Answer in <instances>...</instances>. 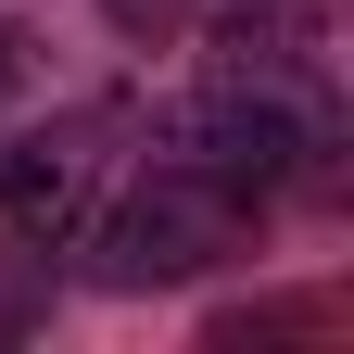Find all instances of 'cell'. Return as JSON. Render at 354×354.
Here are the masks:
<instances>
[{
	"mask_svg": "<svg viewBox=\"0 0 354 354\" xmlns=\"http://www.w3.org/2000/svg\"><path fill=\"white\" fill-rule=\"evenodd\" d=\"M203 13H215V76L329 102V64H317V38H329V0H203Z\"/></svg>",
	"mask_w": 354,
	"mask_h": 354,
	"instance_id": "3957f363",
	"label": "cell"
},
{
	"mask_svg": "<svg viewBox=\"0 0 354 354\" xmlns=\"http://www.w3.org/2000/svg\"><path fill=\"white\" fill-rule=\"evenodd\" d=\"M114 140H127V114H114V102H76V114L26 127V140L0 152V215H13V241H26V253H64L88 215H102Z\"/></svg>",
	"mask_w": 354,
	"mask_h": 354,
	"instance_id": "7a4b0ae2",
	"label": "cell"
},
{
	"mask_svg": "<svg viewBox=\"0 0 354 354\" xmlns=\"http://www.w3.org/2000/svg\"><path fill=\"white\" fill-rule=\"evenodd\" d=\"M253 228V203L228 190V177H203L190 152H165L140 190H127L114 215H88V279L102 291H177V279H203V266H228Z\"/></svg>",
	"mask_w": 354,
	"mask_h": 354,
	"instance_id": "6da1fadb",
	"label": "cell"
},
{
	"mask_svg": "<svg viewBox=\"0 0 354 354\" xmlns=\"http://www.w3.org/2000/svg\"><path fill=\"white\" fill-rule=\"evenodd\" d=\"M102 13H114V38H127V51H165L190 0H102Z\"/></svg>",
	"mask_w": 354,
	"mask_h": 354,
	"instance_id": "277c9868",
	"label": "cell"
}]
</instances>
